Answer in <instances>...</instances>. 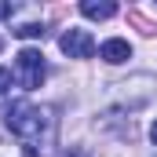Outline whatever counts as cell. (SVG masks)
I'll use <instances>...</instances> for the list:
<instances>
[{
  "label": "cell",
  "instance_id": "7",
  "mask_svg": "<svg viewBox=\"0 0 157 157\" xmlns=\"http://www.w3.org/2000/svg\"><path fill=\"white\" fill-rule=\"evenodd\" d=\"M7 88H11V73H7V70H4V66H0V95H4V91H7Z\"/></svg>",
  "mask_w": 157,
  "mask_h": 157
},
{
  "label": "cell",
  "instance_id": "9",
  "mask_svg": "<svg viewBox=\"0 0 157 157\" xmlns=\"http://www.w3.org/2000/svg\"><path fill=\"white\" fill-rule=\"evenodd\" d=\"M150 139H154V143H157V121H154V128H150Z\"/></svg>",
  "mask_w": 157,
  "mask_h": 157
},
{
  "label": "cell",
  "instance_id": "8",
  "mask_svg": "<svg viewBox=\"0 0 157 157\" xmlns=\"http://www.w3.org/2000/svg\"><path fill=\"white\" fill-rule=\"evenodd\" d=\"M4 15H11V4H0V18H4Z\"/></svg>",
  "mask_w": 157,
  "mask_h": 157
},
{
  "label": "cell",
  "instance_id": "1",
  "mask_svg": "<svg viewBox=\"0 0 157 157\" xmlns=\"http://www.w3.org/2000/svg\"><path fill=\"white\" fill-rule=\"evenodd\" d=\"M4 124L22 139V146L33 157H48L51 154V146H55V117H51V110L18 99V102H11L4 110Z\"/></svg>",
  "mask_w": 157,
  "mask_h": 157
},
{
  "label": "cell",
  "instance_id": "10",
  "mask_svg": "<svg viewBox=\"0 0 157 157\" xmlns=\"http://www.w3.org/2000/svg\"><path fill=\"white\" fill-rule=\"evenodd\" d=\"M0 48H4V40H0Z\"/></svg>",
  "mask_w": 157,
  "mask_h": 157
},
{
  "label": "cell",
  "instance_id": "5",
  "mask_svg": "<svg viewBox=\"0 0 157 157\" xmlns=\"http://www.w3.org/2000/svg\"><path fill=\"white\" fill-rule=\"evenodd\" d=\"M80 15H88V18H113L117 15V4H110V0H84L80 4Z\"/></svg>",
  "mask_w": 157,
  "mask_h": 157
},
{
  "label": "cell",
  "instance_id": "6",
  "mask_svg": "<svg viewBox=\"0 0 157 157\" xmlns=\"http://www.w3.org/2000/svg\"><path fill=\"white\" fill-rule=\"evenodd\" d=\"M11 33L22 37V40H37V37H44V26H40V22H22V26H15Z\"/></svg>",
  "mask_w": 157,
  "mask_h": 157
},
{
  "label": "cell",
  "instance_id": "2",
  "mask_svg": "<svg viewBox=\"0 0 157 157\" xmlns=\"http://www.w3.org/2000/svg\"><path fill=\"white\" fill-rule=\"evenodd\" d=\"M15 77H18V84L26 91H37L40 84H44L48 70H44V55H40L37 48H22L15 55Z\"/></svg>",
  "mask_w": 157,
  "mask_h": 157
},
{
  "label": "cell",
  "instance_id": "4",
  "mask_svg": "<svg viewBox=\"0 0 157 157\" xmlns=\"http://www.w3.org/2000/svg\"><path fill=\"white\" fill-rule=\"evenodd\" d=\"M99 55H102L110 66H117V62H128V59H132V44L121 40V37H113V40H106V44L99 48Z\"/></svg>",
  "mask_w": 157,
  "mask_h": 157
},
{
  "label": "cell",
  "instance_id": "3",
  "mask_svg": "<svg viewBox=\"0 0 157 157\" xmlns=\"http://www.w3.org/2000/svg\"><path fill=\"white\" fill-rule=\"evenodd\" d=\"M59 48L70 55V59H91L95 55V40L88 29H66L62 37H59Z\"/></svg>",
  "mask_w": 157,
  "mask_h": 157
}]
</instances>
